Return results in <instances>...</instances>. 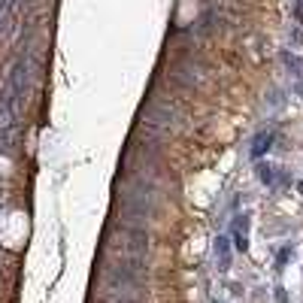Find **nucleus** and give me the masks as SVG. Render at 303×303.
Returning a JSON list of instances; mask_svg holds the SVG:
<instances>
[{"instance_id": "f03ea898", "label": "nucleus", "mask_w": 303, "mask_h": 303, "mask_svg": "<svg viewBox=\"0 0 303 303\" xmlns=\"http://www.w3.org/2000/svg\"><path fill=\"white\" fill-rule=\"evenodd\" d=\"M215 255L222 258V270H225V267L231 264V252H228V240H225V237H222V240H215Z\"/></svg>"}, {"instance_id": "39448f33", "label": "nucleus", "mask_w": 303, "mask_h": 303, "mask_svg": "<svg viewBox=\"0 0 303 303\" xmlns=\"http://www.w3.org/2000/svg\"><path fill=\"white\" fill-rule=\"evenodd\" d=\"M258 176H261V182H267V185H270V182H273V167L261 164V167H258Z\"/></svg>"}, {"instance_id": "0eeeda50", "label": "nucleus", "mask_w": 303, "mask_h": 303, "mask_svg": "<svg viewBox=\"0 0 303 303\" xmlns=\"http://www.w3.org/2000/svg\"><path fill=\"white\" fill-rule=\"evenodd\" d=\"M297 188H300V191H303V182H300V185H297Z\"/></svg>"}, {"instance_id": "f257e3e1", "label": "nucleus", "mask_w": 303, "mask_h": 303, "mask_svg": "<svg viewBox=\"0 0 303 303\" xmlns=\"http://www.w3.org/2000/svg\"><path fill=\"white\" fill-rule=\"evenodd\" d=\"M270 143H273V134H261V137L255 140L252 155H255V158H261V155H264V149H270Z\"/></svg>"}, {"instance_id": "20e7f679", "label": "nucleus", "mask_w": 303, "mask_h": 303, "mask_svg": "<svg viewBox=\"0 0 303 303\" xmlns=\"http://www.w3.org/2000/svg\"><path fill=\"white\" fill-rule=\"evenodd\" d=\"M103 303H140L137 297H124V291L121 294H109V297H103Z\"/></svg>"}, {"instance_id": "423d86ee", "label": "nucleus", "mask_w": 303, "mask_h": 303, "mask_svg": "<svg viewBox=\"0 0 303 303\" xmlns=\"http://www.w3.org/2000/svg\"><path fill=\"white\" fill-rule=\"evenodd\" d=\"M294 15L300 18V24H303V0H300V3H297V6H294Z\"/></svg>"}, {"instance_id": "7ed1b4c3", "label": "nucleus", "mask_w": 303, "mask_h": 303, "mask_svg": "<svg viewBox=\"0 0 303 303\" xmlns=\"http://www.w3.org/2000/svg\"><path fill=\"white\" fill-rule=\"evenodd\" d=\"M282 61H285V64H288L291 70H297V76L303 79V61L297 58V55H288V52H285V55H282Z\"/></svg>"}]
</instances>
